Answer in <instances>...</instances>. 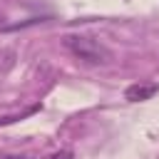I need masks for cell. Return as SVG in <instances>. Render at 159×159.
I'll use <instances>...</instances> for the list:
<instances>
[{
    "label": "cell",
    "mask_w": 159,
    "mask_h": 159,
    "mask_svg": "<svg viewBox=\"0 0 159 159\" xmlns=\"http://www.w3.org/2000/svg\"><path fill=\"white\" fill-rule=\"evenodd\" d=\"M0 159H30L25 154H0Z\"/></svg>",
    "instance_id": "cell-5"
},
{
    "label": "cell",
    "mask_w": 159,
    "mask_h": 159,
    "mask_svg": "<svg viewBox=\"0 0 159 159\" xmlns=\"http://www.w3.org/2000/svg\"><path fill=\"white\" fill-rule=\"evenodd\" d=\"M47 159H75V154H72L70 149H60V152H55V154H50Z\"/></svg>",
    "instance_id": "cell-4"
},
{
    "label": "cell",
    "mask_w": 159,
    "mask_h": 159,
    "mask_svg": "<svg viewBox=\"0 0 159 159\" xmlns=\"http://www.w3.org/2000/svg\"><path fill=\"white\" fill-rule=\"evenodd\" d=\"M0 30H5V22H2V15H0Z\"/></svg>",
    "instance_id": "cell-6"
},
{
    "label": "cell",
    "mask_w": 159,
    "mask_h": 159,
    "mask_svg": "<svg viewBox=\"0 0 159 159\" xmlns=\"http://www.w3.org/2000/svg\"><path fill=\"white\" fill-rule=\"evenodd\" d=\"M37 109H40V104H32V107H27L22 114H7V117H0V127H2V124H12V122H17V119H25V117L35 114Z\"/></svg>",
    "instance_id": "cell-3"
},
{
    "label": "cell",
    "mask_w": 159,
    "mask_h": 159,
    "mask_svg": "<svg viewBox=\"0 0 159 159\" xmlns=\"http://www.w3.org/2000/svg\"><path fill=\"white\" fill-rule=\"evenodd\" d=\"M65 47H67L75 57H80V60H84V62H89V65H104V62H109V57H112V52H109L99 40L87 37V35H67V37H65Z\"/></svg>",
    "instance_id": "cell-1"
},
{
    "label": "cell",
    "mask_w": 159,
    "mask_h": 159,
    "mask_svg": "<svg viewBox=\"0 0 159 159\" xmlns=\"http://www.w3.org/2000/svg\"><path fill=\"white\" fill-rule=\"evenodd\" d=\"M157 92H159L157 82H137V84H129L124 89V99H129V102H147Z\"/></svg>",
    "instance_id": "cell-2"
}]
</instances>
